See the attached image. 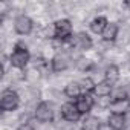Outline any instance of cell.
Listing matches in <instances>:
<instances>
[{
	"label": "cell",
	"instance_id": "obj_12",
	"mask_svg": "<svg viewBox=\"0 0 130 130\" xmlns=\"http://www.w3.org/2000/svg\"><path fill=\"white\" fill-rule=\"evenodd\" d=\"M118 37H119V25L116 22H109V25L101 34V40L104 43H115Z\"/></svg>",
	"mask_w": 130,
	"mask_h": 130
},
{
	"label": "cell",
	"instance_id": "obj_15",
	"mask_svg": "<svg viewBox=\"0 0 130 130\" xmlns=\"http://www.w3.org/2000/svg\"><path fill=\"white\" fill-rule=\"evenodd\" d=\"M110 113H118V115H128L130 113V100H119V101H112L109 106Z\"/></svg>",
	"mask_w": 130,
	"mask_h": 130
},
{
	"label": "cell",
	"instance_id": "obj_5",
	"mask_svg": "<svg viewBox=\"0 0 130 130\" xmlns=\"http://www.w3.org/2000/svg\"><path fill=\"white\" fill-rule=\"evenodd\" d=\"M60 116H61L63 121H66L69 124H77V122L81 121L83 115L77 109L75 101H66V103H63L60 106Z\"/></svg>",
	"mask_w": 130,
	"mask_h": 130
},
{
	"label": "cell",
	"instance_id": "obj_2",
	"mask_svg": "<svg viewBox=\"0 0 130 130\" xmlns=\"http://www.w3.org/2000/svg\"><path fill=\"white\" fill-rule=\"evenodd\" d=\"M22 98L17 90L14 89H5L0 95V109L3 113H12L20 107Z\"/></svg>",
	"mask_w": 130,
	"mask_h": 130
},
{
	"label": "cell",
	"instance_id": "obj_4",
	"mask_svg": "<svg viewBox=\"0 0 130 130\" xmlns=\"http://www.w3.org/2000/svg\"><path fill=\"white\" fill-rule=\"evenodd\" d=\"M68 41H69L71 49H75V51H78V52H86V51H90V49L93 47V40H92V37H90L87 32H84V31H80V32H77V34H74Z\"/></svg>",
	"mask_w": 130,
	"mask_h": 130
},
{
	"label": "cell",
	"instance_id": "obj_13",
	"mask_svg": "<svg viewBox=\"0 0 130 130\" xmlns=\"http://www.w3.org/2000/svg\"><path fill=\"white\" fill-rule=\"evenodd\" d=\"M63 93H64V96H66V98L77 101L83 95V89L78 84V81H69V83H66V86H64Z\"/></svg>",
	"mask_w": 130,
	"mask_h": 130
},
{
	"label": "cell",
	"instance_id": "obj_16",
	"mask_svg": "<svg viewBox=\"0 0 130 130\" xmlns=\"http://www.w3.org/2000/svg\"><path fill=\"white\" fill-rule=\"evenodd\" d=\"M101 119L93 115H87L81 119L80 130H101Z\"/></svg>",
	"mask_w": 130,
	"mask_h": 130
},
{
	"label": "cell",
	"instance_id": "obj_19",
	"mask_svg": "<svg viewBox=\"0 0 130 130\" xmlns=\"http://www.w3.org/2000/svg\"><path fill=\"white\" fill-rule=\"evenodd\" d=\"M110 100H112V101L128 100V98H127V89H125V86H115V87H113V90H112Z\"/></svg>",
	"mask_w": 130,
	"mask_h": 130
},
{
	"label": "cell",
	"instance_id": "obj_6",
	"mask_svg": "<svg viewBox=\"0 0 130 130\" xmlns=\"http://www.w3.org/2000/svg\"><path fill=\"white\" fill-rule=\"evenodd\" d=\"M55 110L49 101H40L34 110V119L38 121L40 124H49L54 121Z\"/></svg>",
	"mask_w": 130,
	"mask_h": 130
},
{
	"label": "cell",
	"instance_id": "obj_3",
	"mask_svg": "<svg viewBox=\"0 0 130 130\" xmlns=\"http://www.w3.org/2000/svg\"><path fill=\"white\" fill-rule=\"evenodd\" d=\"M74 63L69 51H63V52H55L54 57L51 58V69L54 74H61V72H66Z\"/></svg>",
	"mask_w": 130,
	"mask_h": 130
},
{
	"label": "cell",
	"instance_id": "obj_8",
	"mask_svg": "<svg viewBox=\"0 0 130 130\" xmlns=\"http://www.w3.org/2000/svg\"><path fill=\"white\" fill-rule=\"evenodd\" d=\"M52 25H54V31H55V38L69 40L74 35V23L71 19H58Z\"/></svg>",
	"mask_w": 130,
	"mask_h": 130
},
{
	"label": "cell",
	"instance_id": "obj_1",
	"mask_svg": "<svg viewBox=\"0 0 130 130\" xmlns=\"http://www.w3.org/2000/svg\"><path fill=\"white\" fill-rule=\"evenodd\" d=\"M31 60L32 55L28 49V44H25L23 41H17L14 44V51L9 54V66L17 71H25Z\"/></svg>",
	"mask_w": 130,
	"mask_h": 130
},
{
	"label": "cell",
	"instance_id": "obj_14",
	"mask_svg": "<svg viewBox=\"0 0 130 130\" xmlns=\"http://www.w3.org/2000/svg\"><path fill=\"white\" fill-rule=\"evenodd\" d=\"M107 25H109V19H107L106 15H96V17H93V19L90 20L89 29H90V32H93V34H96V35H101Z\"/></svg>",
	"mask_w": 130,
	"mask_h": 130
},
{
	"label": "cell",
	"instance_id": "obj_18",
	"mask_svg": "<svg viewBox=\"0 0 130 130\" xmlns=\"http://www.w3.org/2000/svg\"><path fill=\"white\" fill-rule=\"evenodd\" d=\"M78 84L81 86L83 93H93V89H95V86H96V81H95L92 77L86 75V77H83V78L78 80Z\"/></svg>",
	"mask_w": 130,
	"mask_h": 130
},
{
	"label": "cell",
	"instance_id": "obj_11",
	"mask_svg": "<svg viewBox=\"0 0 130 130\" xmlns=\"http://www.w3.org/2000/svg\"><path fill=\"white\" fill-rule=\"evenodd\" d=\"M119 78H121V69H119V66L115 64V63H109L107 66L104 68V71H103V80L107 81L112 86H116V83L119 81Z\"/></svg>",
	"mask_w": 130,
	"mask_h": 130
},
{
	"label": "cell",
	"instance_id": "obj_20",
	"mask_svg": "<svg viewBox=\"0 0 130 130\" xmlns=\"http://www.w3.org/2000/svg\"><path fill=\"white\" fill-rule=\"evenodd\" d=\"M15 130H35V128H34V125L29 122V124H20Z\"/></svg>",
	"mask_w": 130,
	"mask_h": 130
},
{
	"label": "cell",
	"instance_id": "obj_7",
	"mask_svg": "<svg viewBox=\"0 0 130 130\" xmlns=\"http://www.w3.org/2000/svg\"><path fill=\"white\" fill-rule=\"evenodd\" d=\"M35 29V23L34 20L26 15V14H19L15 19H14V31L17 35H23V37H28L34 32Z\"/></svg>",
	"mask_w": 130,
	"mask_h": 130
},
{
	"label": "cell",
	"instance_id": "obj_21",
	"mask_svg": "<svg viewBox=\"0 0 130 130\" xmlns=\"http://www.w3.org/2000/svg\"><path fill=\"white\" fill-rule=\"evenodd\" d=\"M125 89H127V98L130 100V81H128V83L125 84Z\"/></svg>",
	"mask_w": 130,
	"mask_h": 130
},
{
	"label": "cell",
	"instance_id": "obj_22",
	"mask_svg": "<svg viewBox=\"0 0 130 130\" xmlns=\"http://www.w3.org/2000/svg\"><path fill=\"white\" fill-rule=\"evenodd\" d=\"M124 6L128 9V12H130V0H128V2H124Z\"/></svg>",
	"mask_w": 130,
	"mask_h": 130
},
{
	"label": "cell",
	"instance_id": "obj_9",
	"mask_svg": "<svg viewBox=\"0 0 130 130\" xmlns=\"http://www.w3.org/2000/svg\"><path fill=\"white\" fill-rule=\"evenodd\" d=\"M75 104H77V109L80 110V113L83 116H87V115H90V112L96 106V98L93 93H83L75 101Z\"/></svg>",
	"mask_w": 130,
	"mask_h": 130
},
{
	"label": "cell",
	"instance_id": "obj_10",
	"mask_svg": "<svg viewBox=\"0 0 130 130\" xmlns=\"http://www.w3.org/2000/svg\"><path fill=\"white\" fill-rule=\"evenodd\" d=\"M128 115H118V113H110L107 116V127L110 130H127L128 127Z\"/></svg>",
	"mask_w": 130,
	"mask_h": 130
},
{
	"label": "cell",
	"instance_id": "obj_17",
	"mask_svg": "<svg viewBox=\"0 0 130 130\" xmlns=\"http://www.w3.org/2000/svg\"><path fill=\"white\" fill-rule=\"evenodd\" d=\"M113 87H115V86H112V84H109L107 81L101 80V81L96 83V86H95V89H93V95H95V98H106V96H110Z\"/></svg>",
	"mask_w": 130,
	"mask_h": 130
}]
</instances>
